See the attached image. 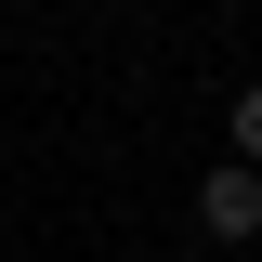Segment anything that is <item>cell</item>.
<instances>
[{"instance_id":"6da1fadb","label":"cell","mask_w":262,"mask_h":262,"mask_svg":"<svg viewBox=\"0 0 262 262\" xmlns=\"http://www.w3.org/2000/svg\"><path fill=\"white\" fill-rule=\"evenodd\" d=\"M196 223L223 236V249H236V236H262V170H249V158H223V170H196Z\"/></svg>"},{"instance_id":"7a4b0ae2","label":"cell","mask_w":262,"mask_h":262,"mask_svg":"<svg viewBox=\"0 0 262 262\" xmlns=\"http://www.w3.org/2000/svg\"><path fill=\"white\" fill-rule=\"evenodd\" d=\"M223 144H236V158H249V170H262V79H249V92H236V105H223Z\"/></svg>"}]
</instances>
